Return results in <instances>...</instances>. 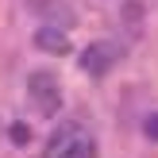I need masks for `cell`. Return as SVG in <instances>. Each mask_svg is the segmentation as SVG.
<instances>
[{
	"instance_id": "1",
	"label": "cell",
	"mask_w": 158,
	"mask_h": 158,
	"mask_svg": "<svg viewBox=\"0 0 158 158\" xmlns=\"http://www.w3.org/2000/svg\"><path fill=\"white\" fill-rule=\"evenodd\" d=\"M27 93H31V104L39 108L43 116H58L62 112V89H58V77L39 69V73L27 77Z\"/></svg>"
},
{
	"instance_id": "2",
	"label": "cell",
	"mask_w": 158,
	"mask_h": 158,
	"mask_svg": "<svg viewBox=\"0 0 158 158\" xmlns=\"http://www.w3.org/2000/svg\"><path fill=\"white\" fill-rule=\"evenodd\" d=\"M120 58H123V46L112 43V39H100V43H93L89 50L81 54V69H85L89 77H104Z\"/></svg>"
},
{
	"instance_id": "3",
	"label": "cell",
	"mask_w": 158,
	"mask_h": 158,
	"mask_svg": "<svg viewBox=\"0 0 158 158\" xmlns=\"http://www.w3.org/2000/svg\"><path fill=\"white\" fill-rule=\"evenodd\" d=\"M27 8L35 15H43V23H50V27H73L77 23L73 8L66 0H27Z\"/></svg>"
},
{
	"instance_id": "4",
	"label": "cell",
	"mask_w": 158,
	"mask_h": 158,
	"mask_svg": "<svg viewBox=\"0 0 158 158\" xmlns=\"http://www.w3.org/2000/svg\"><path fill=\"white\" fill-rule=\"evenodd\" d=\"M35 46L39 50H46V54H69V39L62 35V27H50V23H43V27L35 31Z\"/></svg>"
},
{
	"instance_id": "5",
	"label": "cell",
	"mask_w": 158,
	"mask_h": 158,
	"mask_svg": "<svg viewBox=\"0 0 158 158\" xmlns=\"http://www.w3.org/2000/svg\"><path fill=\"white\" fill-rule=\"evenodd\" d=\"M77 131H81V123H62V127L50 135V143H46V154H43V158H62V154H66V147L73 143Z\"/></svg>"
},
{
	"instance_id": "6",
	"label": "cell",
	"mask_w": 158,
	"mask_h": 158,
	"mask_svg": "<svg viewBox=\"0 0 158 158\" xmlns=\"http://www.w3.org/2000/svg\"><path fill=\"white\" fill-rule=\"evenodd\" d=\"M62 158H97V143H93L85 131H77L73 143L66 147V154H62Z\"/></svg>"
},
{
	"instance_id": "7",
	"label": "cell",
	"mask_w": 158,
	"mask_h": 158,
	"mask_svg": "<svg viewBox=\"0 0 158 158\" xmlns=\"http://www.w3.org/2000/svg\"><path fill=\"white\" fill-rule=\"evenodd\" d=\"M27 139H31V131L23 127V123H12V143H19V147H23Z\"/></svg>"
},
{
	"instance_id": "8",
	"label": "cell",
	"mask_w": 158,
	"mask_h": 158,
	"mask_svg": "<svg viewBox=\"0 0 158 158\" xmlns=\"http://www.w3.org/2000/svg\"><path fill=\"white\" fill-rule=\"evenodd\" d=\"M147 135L158 139V116H151V120H147Z\"/></svg>"
}]
</instances>
